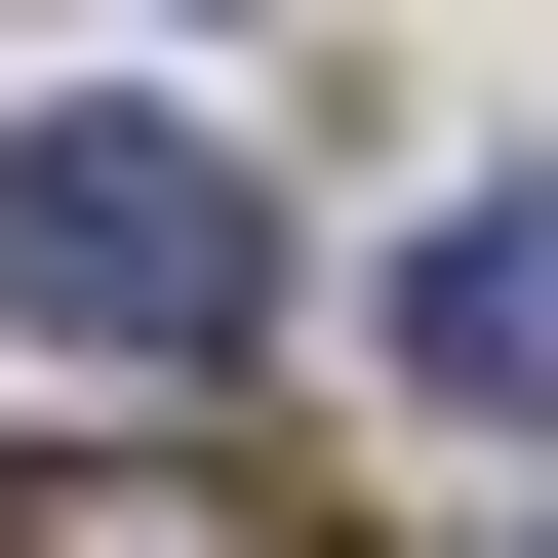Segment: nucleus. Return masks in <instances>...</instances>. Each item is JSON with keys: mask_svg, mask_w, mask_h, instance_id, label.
<instances>
[{"mask_svg": "<svg viewBox=\"0 0 558 558\" xmlns=\"http://www.w3.org/2000/svg\"><path fill=\"white\" fill-rule=\"evenodd\" d=\"M0 319H40V360H240L279 319V199L199 160V120H0Z\"/></svg>", "mask_w": 558, "mask_h": 558, "instance_id": "obj_1", "label": "nucleus"}, {"mask_svg": "<svg viewBox=\"0 0 558 558\" xmlns=\"http://www.w3.org/2000/svg\"><path fill=\"white\" fill-rule=\"evenodd\" d=\"M399 399H478V439H558V160L399 240Z\"/></svg>", "mask_w": 558, "mask_h": 558, "instance_id": "obj_2", "label": "nucleus"}, {"mask_svg": "<svg viewBox=\"0 0 558 558\" xmlns=\"http://www.w3.org/2000/svg\"><path fill=\"white\" fill-rule=\"evenodd\" d=\"M0 558H319V519L199 478V439H0Z\"/></svg>", "mask_w": 558, "mask_h": 558, "instance_id": "obj_3", "label": "nucleus"}]
</instances>
